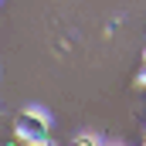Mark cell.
I'll return each instance as SVG.
<instances>
[{"label":"cell","instance_id":"6da1fadb","mask_svg":"<svg viewBox=\"0 0 146 146\" xmlns=\"http://www.w3.org/2000/svg\"><path fill=\"white\" fill-rule=\"evenodd\" d=\"M48 136H51V119H48V112L24 109L17 119H14V139H21L24 146L48 143Z\"/></svg>","mask_w":146,"mask_h":146},{"label":"cell","instance_id":"5b68a950","mask_svg":"<svg viewBox=\"0 0 146 146\" xmlns=\"http://www.w3.org/2000/svg\"><path fill=\"white\" fill-rule=\"evenodd\" d=\"M34 146H51V143H34Z\"/></svg>","mask_w":146,"mask_h":146},{"label":"cell","instance_id":"8992f818","mask_svg":"<svg viewBox=\"0 0 146 146\" xmlns=\"http://www.w3.org/2000/svg\"><path fill=\"white\" fill-rule=\"evenodd\" d=\"M143 54H146V51H143Z\"/></svg>","mask_w":146,"mask_h":146},{"label":"cell","instance_id":"3957f363","mask_svg":"<svg viewBox=\"0 0 146 146\" xmlns=\"http://www.w3.org/2000/svg\"><path fill=\"white\" fill-rule=\"evenodd\" d=\"M139 82L146 85V61H143V72H139Z\"/></svg>","mask_w":146,"mask_h":146},{"label":"cell","instance_id":"7a4b0ae2","mask_svg":"<svg viewBox=\"0 0 146 146\" xmlns=\"http://www.w3.org/2000/svg\"><path fill=\"white\" fill-rule=\"evenodd\" d=\"M72 146H102V143H99L92 133H82V136H75V139H72Z\"/></svg>","mask_w":146,"mask_h":146},{"label":"cell","instance_id":"277c9868","mask_svg":"<svg viewBox=\"0 0 146 146\" xmlns=\"http://www.w3.org/2000/svg\"><path fill=\"white\" fill-rule=\"evenodd\" d=\"M7 146H24V143H21V139H10V143H7Z\"/></svg>","mask_w":146,"mask_h":146}]
</instances>
